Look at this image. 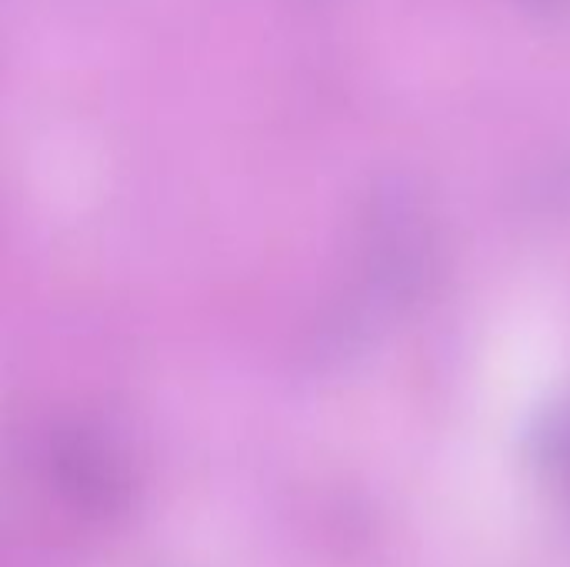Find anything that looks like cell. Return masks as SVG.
I'll list each match as a JSON object with an SVG mask.
<instances>
[{
	"label": "cell",
	"mask_w": 570,
	"mask_h": 567,
	"mask_svg": "<svg viewBox=\"0 0 570 567\" xmlns=\"http://www.w3.org/2000/svg\"><path fill=\"white\" fill-rule=\"evenodd\" d=\"M57 475L77 505L110 511V508H120L127 498L124 461L117 458V451L107 441H100L87 431H73L60 441Z\"/></svg>",
	"instance_id": "6da1fadb"
}]
</instances>
